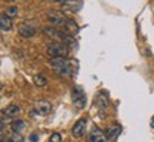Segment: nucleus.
I'll use <instances>...</instances> for the list:
<instances>
[{"instance_id":"f257e3e1","label":"nucleus","mask_w":154,"mask_h":142,"mask_svg":"<svg viewBox=\"0 0 154 142\" xmlns=\"http://www.w3.org/2000/svg\"><path fill=\"white\" fill-rule=\"evenodd\" d=\"M50 66L56 71V74H59L63 78H67V77H70V74H72L70 63L66 58H63V57H60V58H51L50 60Z\"/></svg>"},{"instance_id":"f03ea898","label":"nucleus","mask_w":154,"mask_h":142,"mask_svg":"<svg viewBox=\"0 0 154 142\" xmlns=\"http://www.w3.org/2000/svg\"><path fill=\"white\" fill-rule=\"evenodd\" d=\"M46 53L51 57V58H66V55L69 54V47L66 44L60 43V41H51L47 44L46 47Z\"/></svg>"},{"instance_id":"7ed1b4c3","label":"nucleus","mask_w":154,"mask_h":142,"mask_svg":"<svg viewBox=\"0 0 154 142\" xmlns=\"http://www.w3.org/2000/svg\"><path fill=\"white\" fill-rule=\"evenodd\" d=\"M47 19H49V22L57 28H61V30H64L67 26V23L70 19H67L61 11H49L47 13Z\"/></svg>"},{"instance_id":"20e7f679","label":"nucleus","mask_w":154,"mask_h":142,"mask_svg":"<svg viewBox=\"0 0 154 142\" xmlns=\"http://www.w3.org/2000/svg\"><path fill=\"white\" fill-rule=\"evenodd\" d=\"M72 99H73V104L76 105L77 108H83L86 105V95H84V91L80 87L73 88Z\"/></svg>"},{"instance_id":"39448f33","label":"nucleus","mask_w":154,"mask_h":142,"mask_svg":"<svg viewBox=\"0 0 154 142\" xmlns=\"http://www.w3.org/2000/svg\"><path fill=\"white\" fill-rule=\"evenodd\" d=\"M34 111H36L38 115L46 117V115H49L50 111H51V104H50L47 99H38L37 102L34 104Z\"/></svg>"},{"instance_id":"423d86ee","label":"nucleus","mask_w":154,"mask_h":142,"mask_svg":"<svg viewBox=\"0 0 154 142\" xmlns=\"http://www.w3.org/2000/svg\"><path fill=\"white\" fill-rule=\"evenodd\" d=\"M88 142H107V137H106V132H103L100 128L94 126L93 129L88 134Z\"/></svg>"},{"instance_id":"0eeeda50","label":"nucleus","mask_w":154,"mask_h":142,"mask_svg":"<svg viewBox=\"0 0 154 142\" xmlns=\"http://www.w3.org/2000/svg\"><path fill=\"white\" fill-rule=\"evenodd\" d=\"M86 126H87V120H86V118H80L72 128L73 137H77V138L83 137V135H84V131H86Z\"/></svg>"},{"instance_id":"6e6552de","label":"nucleus","mask_w":154,"mask_h":142,"mask_svg":"<svg viewBox=\"0 0 154 142\" xmlns=\"http://www.w3.org/2000/svg\"><path fill=\"white\" fill-rule=\"evenodd\" d=\"M83 3L80 0H64L63 3H61V10H66V11H73V13H76L82 9Z\"/></svg>"},{"instance_id":"1a4fd4ad","label":"nucleus","mask_w":154,"mask_h":142,"mask_svg":"<svg viewBox=\"0 0 154 142\" xmlns=\"http://www.w3.org/2000/svg\"><path fill=\"white\" fill-rule=\"evenodd\" d=\"M121 134V126L119 124H111L107 129H106V137L109 139H116Z\"/></svg>"},{"instance_id":"9d476101","label":"nucleus","mask_w":154,"mask_h":142,"mask_svg":"<svg viewBox=\"0 0 154 142\" xmlns=\"http://www.w3.org/2000/svg\"><path fill=\"white\" fill-rule=\"evenodd\" d=\"M19 34H20L22 37L30 38V37H33L34 34H36V28L32 27L30 24H22V26L19 27Z\"/></svg>"},{"instance_id":"9b49d317","label":"nucleus","mask_w":154,"mask_h":142,"mask_svg":"<svg viewBox=\"0 0 154 142\" xmlns=\"http://www.w3.org/2000/svg\"><path fill=\"white\" fill-rule=\"evenodd\" d=\"M0 27H2V31H10L11 30V20L10 17H7L6 14L2 16L0 19Z\"/></svg>"},{"instance_id":"f8f14e48","label":"nucleus","mask_w":154,"mask_h":142,"mask_svg":"<svg viewBox=\"0 0 154 142\" xmlns=\"http://www.w3.org/2000/svg\"><path fill=\"white\" fill-rule=\"evenodd\" d=\"M20 107H17V105H9L7 108L3 111V114L7 115V117H17V115L20 114Z\"/></svg>"},{"instance_id":"ddd939ff","label":"nucleus","mask_w":154,"mask_h":142,"mask_svg":"<svg viewBox=\"0 0 154 142\" xmlns=\"http://www.w3.org/2000/svg\"><path fill=\"white\" fill-rule=\"evenodd\" d=\"M23 128H24V121L16 120L11 122V131L14 132V134H20L23 131Z\"/></svg>"},{"instance_id":"4468645a","label":"nucleus","mask_w":154,"mask_h":142,"mask_svg":"<svg viewBox=\"0 0 154 142\" xmlns=\"http://www.w3.org/2000/svg\"><path fill=\"white\" fill-rule=\"evenodd\" d=\"M33 81H34V84H36L37 87H46V85H47V78H46V75H43V74H37V75H34Z\"/></svg>"},{"instance_id":"2eb2a0df","label":"nucleus","mask_w":154,"mask_h":142,"mask_svg":"<svg viewBox=\"0 0 154 142\" xmlns=\"http://www.w3.org/2000/svg\"><path fill=\"white\" fill-rule=\"evenodd\" d=\"M5 14L7 17H16L17 14H19V9H17V7H14V6H11V7H7V9H6L5 10Z\"/></svg>"},{"instance_id":"dca6fc26","label":"nucleus","mask_w":154,"mask_h":142,"mask_svg":"<svg viewBox=\"0 0 154 142\" xmlns=\"http://www.w3.org/2000/svg\"><path fill=\"white\" fill-rule=\"evenodd\" d=\"M49 142H61V135L59 132H53L49 138Z\"/></svg>"},{"instance_id":"f3484780","label":"nucleus","mask_w":154,"mask_h":142,"mask_svg":"<svg viewBox=\"0 0 154 142\" xmlns=\"http://www.w3.org/2000/svg\"><path fill=\"white\" fill-rule=\"evenodd\" d=\"M7 142H23V137L20 134H14V135H11V137L7 139Z\"/></svg>"},{"instance_id":"a211bd4d","label":"nucleus","mask_w":154,"mask_h":142,"mask_svg":"<svg viewBox=\"0 0 154 142\" xmlns=\"http://www.w3.org/2000/svg\"><path fill=\"white\" fill-rule=\"evenodd\" d=\"M30 141H32V142H37L38 141L37 134H32V135H30Z\"/></svg>"},{"instance_id":"6ab92c4d","label":"nucleus","mask_w":154,"mask_h":142,"mask_svg":"<svg viewBox=\"0 0 154 142\" xmlns=\"http://www.w3.org/2000/svg\"><path fill=\"white\" fill-rule=\"evenodd\" d=\"M151 128H154V115H153V118H151Z\"/></svg>"},{"instance_id":"aec40b11","label":"nucleus","mask_w":154,"mask_h":142,"mask_svg":"<svg viewBox=\"0 0 154 142\" xmlns=\"http://www.w3.org/2000/svg\"><path fill=\"white\" fill-rule=\"evenodd\" d=\"M53 3H59V1H64V0H51Z\"/></svg>"}]
</instances>
